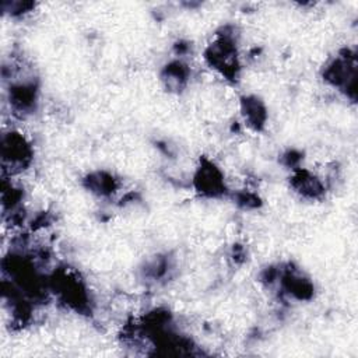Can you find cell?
<instances>
[{"label": "cell", "mask_w": 358, "mask_h": 358, "mask_svg": "<svg viewBox=\"0 0 358 358\" xmlns=\"http://www.w3.org/2000/svg\"><path fill=\"white\" fill-rule=\"evenodd\" d=\"M203 60L221 78L236 83L242 71L236 28L225 25L218 29L203 50Z\"/></svg>", "instance_id": "6da1fadb"}, {"label": "cell", "mask_w": 358, "mask_h": 358, "mask_svg": "<svg viewBox=\"0 0 358 358\" xmlns=\"http://www.w3.org/2000/svg\"><path fill=\"white\" fill-rule=\"evenodd\" d=\"M3 178L18 179L34 164V144L31 138L17 127L3 130L0 143Z\"/></svg>", "instance_id": "7a4b0ae2"}, {"label": "cell", "mask_w": 358, "mask_h": 358, "mask_svg": "<svg viewBox=\"0 0 358 358\" xmlns=\"http://www.w3.org/2000/svg\"><path fill=\"white\" fill-rule=\"evenodd\" d=\"M322 80L345 98L357 99V55L350 48L340 49L322 69Z\"/></svg>", "instance_id": "3957f363"}, {"label": "cell", "mask_w": 358, "mask_h": 358, "mask_svg": "<svg viewBox=\"0 0 358 358\" xmlns=\"http://www.w3.org/2000/svg\"><path fill=\"white\" fill-rule=\"evenodd\" d=\"M192 187L206 199H220L229 192L224 171L208 157H200L192 175Z\"/></svg>", "instance_id": "277c9868"}, {"label": "cell", "mask_w": 358, "mask_h": 358, "mask_svg": "<svg viewBox=\"0 0 358 358\" xmlns=\"http://www.w3.org/2000/svg\"><path fill=\"white\" fill-rule=\"evenodd\" d=\"M289 187L301 199H305L309 201H317L326 196L327 182L324 178L309 171L308 168L298 166L295 169H291Z\"/></svg>", "instance_id": "5b68a950"}, {"label": "cell", "mask_w": 358, "mask_h": 358, "mask_svg": "<svg viewBox=\"0 0 358 358\" xmlns=\"http://www.w3.org/2000/svg\"><path fill=\"white\" fill-rule=\"evenodd\" d=\"M239 113L243 124L255 133H260L266 129L268 120V110L263 99L257 95H243L239 98Z\"/></svg>", "instance_id": "8992f818"}, {"label": "cell", "mask_w": 358, "mask_h": 358, "mask_svg": "<svg viewBox=\"0 0 358 358\" xmlns=\"http://www.w3.org/2000/svg\"><path fill=\"white\" fill-rule=\"evenodd\" d=\"M192 78V69L185 59L169 60L159 71V80L164 88L172 94H182Z\"/></svg>", "instance_id": "52a82bcc"}, {"label": "cell", "mask_w": 358, "mask_h": 358, "mask_svg": "<svg viewBox=\"0 0 358 358\" xmlns=\"http://www.w3.org/2000/svg\"><path fill=\"white\" fill-rule=\"evenodd\" d=\"M84 187L94 196L109 199L119 190L117 178L108 171H92L83 179Z\"/></svg>", "instance_id": "ba28073f"}]
</instances>
